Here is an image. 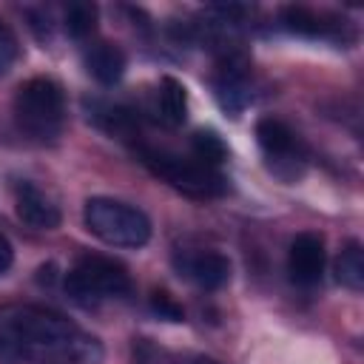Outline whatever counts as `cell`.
I'll return each instance as SVG.
<instances>
[{
	"mask_svg": "<svg viewBox=\"0 0 364 364\" xmlns=\"http://www.w3.org/2000/svg\"><path fill=\"white\" fill-rule=\"evenodd\" d=\"M97 338L40 304L0 307V358L11 364H97Z\"/></svg>",
	"mask_w": 364,
	"mask_h": 364,
	"instance_id": "1",
	"label": "cell"
},
{
	"mask_svg": "<svg viewBox=\"0 0 364 364\" xmlns=\"http://www.w3.org/2000/svg\"><path fill=\"white\" fill-rule=\"evenodd\" d=\"M14 122L34 142H54L65 125V94L51 77H31L14 94Z\"/></svg>",
	"mask_w": 364,
	"mask_h": 364,
	"instance_id": "2",
	"label": "cell"
},
{
	"mask_svg": "<svg viewBox=\"0 0 364 364\" xmlns=\"http://www.w3.org/2000/svg\"><path fill=\"white\" fill-rule=\"evenodd\" d=\"M136 154H139V162L154 176L165 179L171 188L182 191L185 196L216 199L228 191V179L216 168H208L193 156H179V154H171L162 148H148V145H139Z\"/></svg>",
	"mask_w": 364,
	"mask_h": 364,
	"instance_id": "3",
	"label": "cell"
},
{
	"mask_svg": "<svg viewBox=\"0 0 364 364\" xmlns=\"http://www.w3.org/2000/svg\"><path fill=\"white\" fill-rule=\"evenodd\" d=\"M82 222L91 236L111 247H142L151 239V219L119 199L91 196L82 208Z\"/></svg>",
	"mask_w": 364,
	"mask_h": 364,
	"instance_id": "4",
	"label": "cell"
},
{
	"mask_svg": "<svg viewBox=\"0 0 364 364\" xmlns=\"http://www.w3.org/2000/svg\"><path fill=\"white\" fill-rule=\"evenodd\" d=\"M131 290L128 270L105 256H80L65 276V293L82 307H94L105 299H119Z\"/></svg>",
	"mask_w": 364,
	"mask_h": 364,
	"instance_id": "5",
	"label": "cell"
},
{
	"mask_svg": "<svg viewBox=\"0 0 364 364\" xmlns=\"http://www.w3.org/2000/svg\"><path fill=\"white\" fill-rule=\"evenodd\" d=\"M256 139L267 156V168L273 171V176H279L284 182H296L304 173L307 154H304L299 136L282 119L262 117L256 122Z\"/></svg>",
	"mask_w": 364,
	"mask_h": 364,
	"instance_id": "6",
	"label": "cell"
},
{
	"mask_svg": "<svg viewBox=\"0 0 364 364\" xmlns=\"http://www.w3.org/2000/svg\"><path fill=\"white\" fill-rule=\"evenodd\" d=\"M213 94L222 111L230 117H239L250 102V65L242 54L228 51L219 60L216 77H213Z\"/></svg>",
	"mask_w": 364,
	"mask_h": 364,
	"instance_id": "7",
	"label": "cell"
},
{
	"mask_svg": "<svg viewBox=\"0 0 364 364\" xmlns=\"http://www.w3.org/2000/svg\"><path fill=\"white\" fill-rule=\"evenodd\" d=\"M324 262H327V253H324V239L318 233L307 230V233H299L290 242L287 273H290L293 284H299V287L318 284V279L324 273Z\"/></svg>",
	"mask_w": 364,
	"mask_h": 364,
	"instance_id": "8",
	"label": "cell"
},
{
	"mask_svg": "<svg viewBox=\"0 0 364 364\" xmlns=\"http://www.w3.org/2000/svg\"><path fill=\"white\" fill-rule=\"evenodd\" d=\"M179 276L191 279L202 290H219L230 282V259L216 253V250H199V253H185L176 259Z\"/></svg>",
	"mask_w": 364,
	"mask_h": 364,
	"instance_id": "9",
	"label": "cell"
},
{
	"mask_svg": "<svg viewBox=\"0 0 364 364\" xmlns=\"http://www.w3.org/2000/svg\"><path fill=\"white\" fill-rule=\"evenodd\" d=\"M14 208H17V216H20L28 228H37V230H54V228H60V222H63L60 208H57L37 185H31V182H20V185H17Z\"/></svg>",
	"mask_w": 364,
	"mask_h": 364,
	"instance_id": "10",
	"label": "cell"
},
{
	"mask_svg": "<svg viewBox=\"0 0 364 364\" xmlns=\"http://www.w3.org/2000/svg\"><path fill=\"white\" fill-rule=\"evenodd\" d=\"M85 60V71L100 82V85H114L122 80L125 74V51L117 43L108 40H97L85 48L82 54Z\"/></svg>",
	"mask_w": 364,
	"mask_h": 364,
	"instance_id": "11",
	"label": "cell"
},
{
	"mask_svg": "<svg viewBox=\"0 0 364 364\" xmlns=\"http://www.w3.org/2000/svg\"><path fill=\"white\" fill-rule=\"evenodd\" d=\"M156 111L159 119L171 128H179L188 117V94L185 85L176 77H162L159 88H156Z\"/></svg>",
	"mask_w": 364,
	"mask_h": 364,
	"instance_id": "12",
	"label": "cell"
},
{
	"mask_svg": "<svg viewBox=\"0 0 364 364\" xmlns=\"http://www.w3.org/2000/svg\"><path fill=\"white\" fill-rule=\"evenodd\" d=\"M88 119H94L102 131H108V134H114V136H134L136 134V119H134V114L128 111V108H122V105H111V102H94L91 105V114H88Z\"/></svg>",
	"mask_w": 364,
	"mask_h": 364,
	"instance_id": "13",
	"label": "cell"
},
{
	"mask_svg": "<svg viewBox=\"0 0 364 364\" xmlns=\"http://www.w3.org/2000/svg\"><path fill=\"white\" fill-rule=\"evenodd\" d=\"M336 279L347 290H353V293L364 290V250H361L358 242H347L344 250L338 253V259H336Z\"/></svg>",
	"mask_w": 364,
	"mask_h": 364,
	"instance_id": "14",
	"label": "cell"
},
{
	"mask_svg": "<svg viewBox=\"0 0 364 364\" xmlns=\"http://www.w3.org/2000/svg\"><path fill=\"white\" fill-rule=\"evenodd\" d=\"M191 151H193V159H199L208 168H219L228 159V145L216 131H196L191 136Z\"/></svg>",
	"mask_w": 364,
	"mask_h": 364,
	"instance_id": "15",
	"label": "cell"
},
{
	"mask_svg": "<svg viewBox=\"0 0 364 364\" xmlns=\"http://www.w3.org/2000/svg\"><path fill=\"white\" fill-rule=\"evenodd\" d=\"M63 26H65L68 37L85 40L97 28V6L94 3H68L65 14H63Z\"/></svg>",
	"mask_w": 364,
	"mask_h": 364,
	"instance_id": "16",
	"label": "cell"
},
{
	"mask_svg": "<svg viewBox=\"0 0 364 364\" xmlns=\"http://www.w3.org/2000/svg\"><path fill=\"white\" fill-rule=\"evenodd\" d=\"M282 20H284V26H287L290 31L307 34V37H318V34H324V31L330 28V23H324L316 11H310V9H304V6H287V9L282 11Z\"/></svg>",
	"mask_w": 364,
	"mask_h": 364,
	"instance_id": "17",
	"label": "cell"
},
{
	"mask_svg": "<svg viewBox=\"0 0 364 364\" xmlns=\"http://www.w3.org/2000/svg\"><path fill=\"white\" fill-rule=\"evenodd\" d=\"M17 54H20L17 37H14V31L0 20V77L11 71V65L17 63Z\"/></svg>",
	"mask_w": 364,
	"mask_h": 364,
	"instance_id": "18",
	"label": "cell"
},
{
	"mask_svg": "<svg viewBox=\"0 0 364 364\" xmlns=\"http://www.w3.org/2000/svg\"><path fill=\"white\" fill-rule=\"evenodd\" d=\"M151 310H154L159 318H165V321H182V318H185V310H182L168 293H162V290L151 296Z\"/></svg>",
	"mask_w": 364,
	"mask_h": 364,
	"instance_id": "19",
	"label": "cell"
},
{
	"mask_svg": "<svg viewBox=\"0 0 364 364\" xmlns=\"http://www.w3.org/2000/svg\"><path fill=\"white\" fill-rule=\"evenodd\" d=\"M11 262H14V250H11V242H9V239L0 233V276H3V273H9Z\"/></svg>",
	"mask_w": 364,
	"mask_h": 364,
	"instance_id": "20",
	"label": "cell"
},
{
	"mask_svg": "<svg viewBox=\"0 0 364 364\" xmlns=\"http://www.w3.org/2000/svg\"><path fill=\"white\" fill-rule=\"evenodd\" d=\"M185 364H216L213 358H205V355H196V358H191V361H185Z\"/></svg>",
	"mask_w": 364,
	"mask_h": 364,
	"instance_id": "21",
	"label": "cell"
}]
</instances>
